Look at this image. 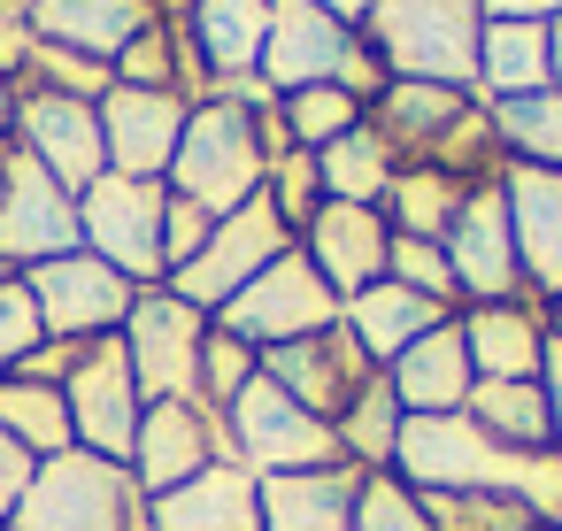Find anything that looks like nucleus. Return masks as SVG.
Masks as SVG:
<instances>
[{
	"label": "nucleus",
	"instance_id": "c85d7f7f",
	"mask_svg": "<svg viewBox=\"0 0 562 531\" xmlns=\"http://www.w3.org/2000/svg\"><path fill=\"white\" fill-rule=\"evenodd\" d=\"M462 416L485 431V439H501V447H554V416H547V385L539 377H477L470 385V400H462Z\"/></svg>",
	"mask_w": 562,
	"mask_h": 531
},
{
	"label": "nucleus",
	"instance_id": "58836bf2",
	"mask_svg": "<svg viewBox=\"0 0 562 531\" xmlns=\"http://www.w3.org/2000/svg\"><path fill=\"white\" fill-rule=\"evenodd\" d=\"M355 531H431V523H424L416 485H401L393 470H362V493H355Z\"/></svg>",
	"mask_w": 562,
	"mask_h": 531
},
{
	"label": "nucleus",
	"instance_id": "aec40b11",
	"mask_svg": "<svg viewBox=\"0 0 562 531\" xmlns=\"http://www.w3.org/2000/svg\"><path fill=\"white\" fill-rule=\"evenodd\" d=\"M147 531H262V477L216 454L201 477L147 500Z\"/></svg>",
	"mask_w": 562,
	"mask_h": 531
},
{
	"label": "nucleus",
	"instance_id": "09e8293b",
	"mask_svg": "<svg viewBox=\"0 0 562 531\" xmlns=\"http://www.w3.org/2000/svg\"><path fill=\"white\" fill-rule=\"evenodd\" d=\"M9 139H16V78L0 70V147H9Z\"/></svg>",
	"mask_w": 562,
	"mask_h": 531
},
{
	"label": "nucleus",
	"instance_id": "a18cd8bd",
	"mask_svg": "<svg viewBox=\"0 0 562 531\" xmlns=\"http://www.w3.org/2000/svg\"><path fill=\"white\" fill-rule=\"evenodd\" d=\"M24 477H32V454L0 431V523H9V508H16V493H24Z\"/></svg>",
	"mask_w": 562,
	"mask_h": 531
},
{
	"label": "nucleus",
	"instance_id": "49530a36",
	"mask_svg": "<svg viewBox=\"0 0 562 531\" xmlns=\"http://www.w3.org/2000/svg\"><path fill=\"white\" fill-rule=\"evenodd\" d=\"M539 385H547V416H554V454H562V339H547V362H539Z\"/></svg>",
	"mask_w": 562,
	"mask_h": 531
},
{
	"label": "nucleus",
	"instance_id": "4be33fe9",
	"mask_svg": "<svg viewBox=\"0 0 562 531\" xmlns=\"http://www.w3.org/2000/svg\"><path fill=\"white\" fill-rule=\"evenodd\" d=\"M385 385H393V400H401L408 416H454V408L470 400V385H477L470 347H462V324H454V316L431 324L408 354L385 362Z\"/></svg>",
	"mask_w": 562,
	"mask_h": 531
},
{
	"label": "nucleus",
	"instance_id": "f8f14e48",
	"mask_svg": "<svg viewBox=\"0 0 562 531\" xmlns=\"http://www.w3.org/2000/svg\"><path fill=\"white\" fill-rule=\"evenodd\" d=\"M24 285H32V301H40V324H47V339H109V331H124V316H132V301H139V285L124 278V270H109L101 255H55V262H40V270H24Z\"/></svg>",
	"mask_w": 562,
	"mask_h": 531
},
{
	"label": "nucleus",
	"instance_id": "423d86ee",
	"mask_svg": "<svg viewBox=\"0 0 562 531\" xmlns=\"http://www.w3.org/2000/svg\"><path fill=\"white\" fill-rule=\"evenodd\" d=\"M216 316H201L193 301H178L170 285H139L132 316H124V354L139 377V400H201V347H209Z\"/></svg>",
	"mask_w": 562,
	"mask_h": 531
},
{
	"label": "nucleus",
	"instance_id": "7c9ffc66",
	"mask_svg": "<svg viewBox=\"0 0 562 531\" xmlns=\"http://www.w3.org/2000/svg\"><path fill=\"white\" fill-rule=\"evenodd\" d=\"M462 193H470L462 178H447V170H431V162H401L378 208H385V224H393L401 239H447Z\"/></svg>",
	"mask_w": 562,
	"mask_h": 531
},
{
	"label": "nucleus",
	"instance_id": "b1692460",
	"mask_svg": "<svg viewBox=\"0 0 562 531\" xmlns=\"http://www.w3.org/2000/svg\"><path fill=\"white\" fill-rule=\"evenodd\" d=\"M477 109V93H462V86H424V78H385V93L370 101V124L385 132V147L401 155V162H424L462 116Z\"/></svg>",
	"mask_w": 562,
	"mask_h": 531
},
{
	"label": "nucleus",
	"instance_id": "f03ea898",
	"mask_svg": "<svg viewBox=\"0 0 562 531\" xmlns=\"http://www.w3.org/2000/svg\"><path fill=\"white\" fill-rule=\"evenodd\" d=\"M370 55L385 78H424V86H462L477 93V32L485 0H370Z\"/></svg>",
	"mask_w": 562,
	"mask_h": 531
},
{
	"label": "nucleus",
	"instance_id": "c756f323",
	"mask_svg": "<svg viewBox=\"0 0 562 531\" xmlns=\"http://www.w3.org/2000/svg\"><path fill=\"white\" fill-rule=\"evenodd\" d=\"M393 170H401V155L385 147V132L362 116L355 132H339L331 147H316V178H324V201H362V208H378L385 201V185H393Z\"/></svg>",
	"mask_w": 562,
	"mask_h": 531
},
{
	"label": "nucleus",
	"instance_id": "dca6fc26",
	"mask_svg": "<svg viewBox=\"0 0 562 531\" xmlns=\"http://www.w3.org/2000/svg\"><path fill=\"white\" fill-rule=\"evenodd\" d=\"M16 147L63 178L70 193H86L101 170H109V147H101V109L78 101V93H24L16 86Z\"/></svg>",
	"mask_w": 562,
	"mask_h": 531
},
{
	"label": "nucleus",
	"instance_id": "20e7f679",
	"mask_svg": "<svg viewBox=\"0 0 562 531\" xmlns=\"http://www.w3.org/2000/svg\"><path fill=\"white\" fill-rule=\"evenodd\" d=\"M224 454L232 462H247L255 477H301V470H331V462H347L339 454V431L324 423V416H308L278 377H247L239 385V400L224 408Z\"/></svg>",
	"mask_w": 562,
	"mask_h": 531
},
{
	"label": "nucleus",
	"instance_id": "79ce46f5",
	"mask_svg": "<svg viewBox=\"0 0 562 531\" xmlns=\"http://www.w3.org/2000/svg\"><path fill=\"white\" fill-rule=\"evenodd\" d=\"M40 339H47V324H40V301H32L24 270H9V278H0V377H16V362H24Z\"/></svg>",
	"mask_w": 562,
	"mask_h": 531
},
{
	"label": "nucleus",
	"instance_id": "1a4fd4ad",
	"mask_svg": "<svg viewBox=\"0 0 562 531\" xmlns=\"http://www.w3.org/2000/svg\"><path fill=\"white\" fill-rule=\"evenodd\" d=\"M78 193L63 178H47L16 139L0 147V262L9 270H40L55 255H78Z\"/></svg>",
	"mask_w": 562,
	"mask_h": 531
},
{
	"label": "nucleus",
	"instance_id": "72a5a7b5",
	"mask_svg": "<svg viewBox=\"0 0 562 531\" xmlns=\"http://www.w3.org/2000/svg\"><path fill=\"white\" fill-rule=\"evenodd\" d=\"M401 423H408V408L393 400V385H385V370L355 393V408L331 423L339 431V454L355 462V470H393V447H401Z\"/></svg>",
	"mask_w": 562,
	"mask_h": 531
},
{
	"label": "nucleus",
	"instance_id": "f704fd0d",
	"mask_svg": "<svg viewBox=\"0 0 562 531\" xmlns=\"http://www.w3.org/2000/svg\"><path fill=\"white\" fill-rule=\"evenodd\" d=\"M270 116H278V139H285V147H308V155H316V147H331L339 132H355L370 109H362L347 86H301V93H278Z\"/></svg>",
	"mask_w": 562,
	"mask_h": 531
},
{
	"label": "nucleus",
	"instance_id": "6e6d98bb",
	"mask_svg": "<svg viewBox=\"0 0 562 531\" xmlns=\"http://www.w3.org/2000/svg\"><path fill=\"white\" fill-rule=\"evenodd\" d=\"M24 9H32V0H24Z\"/></svg>",
	"mask_w": 562,
	"mask_h": 531
},
{
	"label": "nucleus",
	"instance_id": "f3484780",
	"mask_svg": "<svg viewBox=\"0 0 562 531\" xmlns=\"http://www.w3.org/2000/svg\"><path fill=\"white\" fill-rule=\"evenodd\" d=\"M262 377H278L308 416L339 423V416L355 408V393L378 377V362L355 347V331H347V324H331V331H308V339L270 347V354H262Z\"/></svg>",
	"mask_w": 562,
	"mask_h": 531
},
{
	"label": "nucleus",
	"instance_id": "0eeeda50",
	"mask_svg": "<svg viewBox=\"0 0 562 531\" xmlns=\"http://www.w3.org/2000/svg\"><path fill=\"white\" fill-rule=\"evenodd\" d=\"M285 247H293V224L270 208V193H255V201H239L232 216H216V224H209L201 255H193L186 270H170V293H178V301H193L201 316H216V308H224L239 285H255Z\"/></svg>",
	"mask_w": 562,
	"mask_h": 531
},
{
	"label": "nucleus",
	"instance_id": "393cba45",
	"mask_svg": "<svg viewBox=\"0 0 562 531\" xmlns=\"http://www.w3.org/2000/svg\"><path fill=\"white\" fill-rule=\"evenodd\" d=\"M147 24H155L147 0H32V32L47 47H70L93 63H116Z\"/></svg>",
	"mask_w": 562,
	"mask_h": 531
},
{
	"label": "nucleus",
	"instance_id": "864d4df0",
	"mask_svg": "<svg viewBox=\"0 0 562 531\" xmlns=\"http://www.w3.org/2000/svg\"><path fill=\"white\" fill-rule=\"evenodd\" d=\"M531 531H562V523H531Z\"/></svg>",
	"mask_w": 562,
	"mask_h": 531
},
{
	"label": "nucleus",
	"instance_id": "603ef678",
	"mask_svg": "<svg viewBox=\"0 0 562 531\" xmlns=\"http://www.w3.org/2000/svg\"><path fill=\"white\" fill-rule=\"evenodd\" d=\"M547 331H554V339H562V301H554V308H547Z\"/></svg>",
	"mask_w": 562,
	"mask_h": 531
},
{
	"label": "nucleus",
	"instance_id": "7ed1b4c3",
	"mask_svg": "<svg viewBox=\"0 0 562 531\" xmlns=\"http://www.w3.org/2000/svg\"><path fill=\"white\" fill-rule=\"evenodd\" d=\"M139 516H147V500L124 462L63 447V454L32 462V477L9 508V531H139Z\"/></svg>",
	"mask_w": 562,
	"mask_h": 531
},
{
	"label": "nucleus",
	"instance_id": "e433bc0d",
	"mask_svg": "<svg viewBox=\"0 0 562 531\" xmlns=\"http://www.w3.org/2000/svg\"><path fill=\"white\" fill-rule=\"evenodd\" d=\"M262 193H270V208L293 224V239H301V224L324 208V178H316V155L308 147H270V170H262Z\"/></svg>",
	"mask_w": 562,
	"mask_h": 531
},
{
	"label": "nucleus",
	"instance_id": "de8ad7c7",
	"mask_svg": "<svg viewBox=\"0 0 562 531\" xmlns=\"http://www.w3.org/2000/svg\"><path fill=\"white\" fill-rule=\"evenodd\" d=\"M485 16H524V24H547V16H562V0H485Z\"/></svg>",
	"mask_w": 562,
	"mask_h": 531
},
{
	"label": "nucleus",
	"instance_id": "473e14b6",
	"mask_svg": "<svg viewBox=\"0 0 562 531\" xmlns=\"http://www.w3.org/2000/svg\"><path fill=\"white\" fill-rule=\"evenodd\" d=\"M0 431H9L32 462L78 447L70 439V408H63V385H32V377H0Z\"/></svg>",
	"mask_w": 562,
	"mask_h": 531
},
{
	"label": "nucleus",
	"instance_id": "4d7b16f0",
	"mask_svg": "<svg viewBox=\"0 0 562 531\" xmlns=\"http://www.w3.org/2000/svg\"><path fill=\"white\" fill-rule=\"evenodd\" d=\"M0 531H9V523H0Z\"/></svg>",
	"mask_w": 562,
	"mask_h": 531
},
{
	"label": "nucleus",
	"instance_id": "a211bd4d",
	"mask_svg": "<svg viewBox=\"0 0 562 531\" xmlns=\"http://www.w3.org/2000/svg\"><path fill=\"white\" fill-rule=\"evenodd\" d=\"M501 201H508L524 293H531L539 308H554V301H562V170L501 162Z\"/></svg>",
	"mask_w": 562,
	"mask_h": 531
},
{
	"label": "nucleus",
	"instance_id": "c03bdc74",
	"mask_svg": "<svg viewBox=\"0 0 562 531\" xmlns=\"http://www.w3.org/2000/svg\"><path fill=\"white\" fill-rule=\"evenodd\" d=\"M78 354H86V339H40V347L16 362V377H32V385H63V377L78 370Z\"/></svg>",
	"mask_w": 562,
	"mask_h": 531
},
{
	"label": "nucleus",
	"instance_id": "5701e85b",
	"mask_svg": "<svg viewBox=\"0 0 562 531\" xmlns=\"http://www.w3.org/2000/svg\"><path fill=\"white\" fill-rule=\"evenodd\" d=\"M470 370L477 377H539L547 362V308L539 301H485V308H454Z\"/></svg>",
	"mask_w": 562,
	"mask_h": 531
},
{
	"label": "nucleus",
	"instance_id": "3c124183",
	"mask_svg": "<svg viewBox=\"0 0 562 531\" xmlns=\"http://www.w3.org/2000/svg\"><path fill=\"white\" fill-rule=\"evenodd\" d=\"M547 63H554V86H562V16H547Z\"/></svg>",
	"mask_w": 562,
	"mask_h": 531
},
{
	"label": "nucleus",
	"instance_id": "8fccbe9b",
	"mask_svg": "<svg viewBox=\"0 0 562 531\" xmlns=\"http://www.w3.org/2000/svg\"><path fill=\"white\" fill-rule=\"evenodd\" d=\"M316 9L339 16V24H362V16H370V0H316Z\"/></svg>",
	"mask_w": 562,
	"mask_h": 531
},
{
	"label": "nucleus",
	"instance_id": "c9c22d12",
	"mask_svg": "<svg viewBox=\"0 0 562 531\" xmlns=\"http://www.w3.org/2000/svg\"><path fill=\"white\" fill-rule=\"evenodd\" d=\"M431 531H531L539 516L516 508L508 493H416Z\"/></svg>",
	"mask_w": 562,
	"mask_h": 531
},
{
	"label": "nucleus",
	"instance_id": "ea45409f",
	"mask_svg": "<svg viewBox=\"0 0 562 531\" xmlns=\"http://www.w3.org/2000/svg\"><path fill=\"white\" fill-rule=\"evenodd\" d=\"M255 370H262V354H255L247 339H232V331H209V347H201V408H216V416H224Z\"/></svg>",
	"mask_w": 562,
	"mask_h": 531
},
{
	"label": "nucleus",
	"instance_id": "39448f33",
	"mask_svg": "<svg viewBox=\"0 0 562 531\" xmlns=\"http://www.w3.org/2000/svg\"><path fill=\"white\" fill-rule=\"evenodd\" d=\"M162 208H170L162 178H116V170H101L78 193V239H86V255H101L132 285H162L170 278V262H162Z\"/></svg>",
	"mask_w": 562,
	"mask_h": 531
},
{
	"label": "nucleus",
	"instance_id": "cd10ccee",
	"mask_svg": "<svg viewBox=\"0 0 562 531\" xmlns=\"http://www.w3.org/2000/svg\"><path fill=\"white\" fill-rule=\"evenodd\" d=\"M547 86H554L547 24L485 16V32H477V93H485V101H516V93H547Z\"/></svg>",
	"mask_w": 562,
	"mask_h": 531
},
{
	"label": "nucleus",
	"instance_id": "412c9836",
	"mask_svg": "<svg viewBox=\"0 0 562 531\" xmlns=\"http://www.w3.org/2000/svg\"><path fill=\"white\" fill-rule=\"evenodd\" d=\"M262 39H270V0H193L186 16V55L209 86L262 78Z\"/></svg>",
	"mask_w": 562,
	"mask_h": 531
},
{
	"label": "nucleus",
	"instance_id": "9b49d317",
	"mask_svg": "<svg viewBox=\"0 0 562 531\" xmlns=\"http://www.w3.org/2000/svg\"><path fill=\"white\" fill-rule=\"evenodd\" d=\"M447 270H454V293L462 308H485V301H531L524 293V270H516V231H508V201H501V178L470 185L454 224H447Z\"/></svg>",
	"mask_w": 562,
	"mask_h": 531
},
{
	"label": "nucleus",
	"instance_id": "ddd939ff",
	"mask_svg": "<svg viewBox=\"0 0 562 531\" xmlns=\"http://www.w3.org/2000/svg\"><path fill=\"white\" fill-rule=\"evenodd\" d=\"M362 55V32L324 16L316 0H270V39H262V86L301 93V86H339L347 63Z\"/></svg>",
	"mask_w": 562,
	"mask_h": 531
},
{
	"label": "nucleus",
	"instance_id": "2eb2a0df",
	"mask_svg": "<svg viewBox=\"0 0 562 531\" xmlns=\"http://www.w3.org/2000/svg\"><path fill=\"white\" fill-rule=\"evenodd\" d=\"M216 454H224V416H216V408H201V400H147L124 470H132L139 500H155V493L201 477Z\"/></svg>",
	"mask_w": 562,
	"mask_h": 531
},
{
	"label": "nucleus",
	"instance_id": "2f4dec72",
	"mask_svg": "<svg viewBox=\"0 0 562 531\" xmlns=\"http://www.w3.org/2000/svg\"><path fill=\"white\" fill-rule=\"evenodd\" d=\"M485 109H493V132H501V155L508 162L562 170V86L516 93V101H485Z\"/></svg>",
	"mask_w": 562,
	"mask_h": 531
},
{
	"label": "nucleus",
	"instance_id": "4c0bfd02",
	"mask_svg": "<svg viewBox=\"0 0 562 531\" xmlns=\"http://www.w3.org/2000/svg\"><path fill=\"white\" fill-rule=\"evenodd\" d=\"M385 278H393V285H408V293H424V301H439V308H462L454 270H447V247H439V239H401V231H393V247H385Z\"/></svg>",
	"mask_w": 562,
	"mask_h": 531
},
{
	"label": "nucleus",
	"instance_id": "6ab92c4d",
	"mask_svg": "<svg viewBox=\"0 0 562 531\" xmlns=\"http://www.w3.org/2000/svg\"><path fill=\"white\" fill-rule=\"evenodd\" d=\"M293 247L316 262V278H324L339 301H355L362 285H378V278H385L393 224H385V208H362V201H324V208L301 224V239H293Z\"/></svg>",
	"mask_w": 562,
	"mask_h": 531
},
{
	"label": "nucleus",
	"instance_id": "37998d69",
	"mask_svg": "<svg viewBox=\"0 0 562 531\" xmlns=\"http://www.w3.org/2000/svg\"><path fill=\"white\" fill-rule=\"evenodd\" d=\"M209 224H216V216H209L201 201H178V193H170V208H162V262H170V270H186V262L201 255ZM162 285H170V278H162Z\"/></svg>",
	"mask_w": 562,
	"mask_h": 531
},
{
	"label": "nucleus",
	"instance_id": "bb28decb",
	"mask_svg": "<svg viewBox=\"0 0 562 531\" xmlns=\"http://www.w3.org/2000/svg\"><path fill=\"white\" fill-rule=\"evenodd\" d=\"M355 493H362L355 462L262 477V531H355Z\"/></svg>",
	"mask_w": 562,
	"mask_h": 531
},
{
	"label": "nucleus",
	"instance_id": "4468645a",
	"mask_svg": "<svg viewBox=\"0 0 562 531\" xmlns=\"http://www.w3.org/2000/svg\"><path fill=\"white\" fill-rule=\"evenodd\" d=\"M93 109H101V147H109V170H116V178H170V155H178L186 116H193L186 93H162V86H109Z\"/></svg>",
	"mask_w": 562,
	"mask_h": 531
},
{
	"label": "nucleus",
	"instance_id": "a878e982",
	"mask_svg": "<svg viewBox=\"0 0 562 531\" xmlns=\"http://www.w3.org/2000/svg\"><path fill=\"white\" fill-rule=\"evenodd\" d=\"M454 308H439V301H424V293H408V285H393V278H378V285H362L355 301H339V324L355 331V347L385 370L393 354H408L431 324H447Z\"/></svg>",
	"mask_w": 562,
	"mask_h": 531
},
{
	"label": "nucleus",
	"instance_id": "a19ab883",
	"mask_svg": "<svg viewBox=\"0 0 562 531\" xmlns=\"http://www.w3.org/2000/svg\"><path fill=\"white\" fill-rule=\"evenodd\" d=\"M109 70H116V86H162V93H178V70H193V55H186V47H170V32H155V24H147V32H139ZM193 78H201V70H193Z\"/></svg>",
	"mask_w": 562,
	"mask_h": 531
},
{
	"label": "nucleus",
	"instance_id": "6e6552de",
	"mask_svg": "<svg viewBox=\"0 0 562 531\" xmlns=\"http://www.w3.org/2000/svg\"><path fill=\"white\" fill-rule=\"evenodd\" d=\"M339 324V293L316 278V262L301 247H285L255 285H239L224 308H216V331L247 339L255 354L285 347V339H308V331H331Z\"/></svg>",
	"mask_w": 562,
	"mask_h": 531
},
{
	"label": "nucleus",
	"instance_id": "9d476101",
	"mask_svg": "<svg viewBox=\"0 0 562 531\" xmlns=\"http://www.w3.org/2000/svg\"><path fill=\"white\" fill-rule=\"evenodd\" d=\"M63 408H70V439L86 454H109V462H132V439H139V377H132V354L124 339H86L78 370L63 377Z\"/></svg>",
	"mask_w": 562,
	"mask_h": 531
},
{
	"label": "nucleus",
	"instance_id": "f257e3e1",
	"mask_svg": "<svg viewBox=\"0 0 562 531\" xmlns=\"http://www.w3.org/2000/svg\"><path fill=\"white\" fill-rule=\"evenodd\" d=\"M278 109V101H270ZM270 109H247V101H201L186 116V139L170 155V193L178 201H201L209 216H232L239 201L262 193V170H270V147L278 139V116Z\"/></svg>",
	"mask_w": 562,
	"mask_h": 531
},
{
	"label": "nucleus",
	"instance_id": "5fc2aeb1",
	"mask_svg": "<svg viewBox=\"0 0 562 531\" xmlns=\"http://www.w3.org/2000/svg\"><path fill=\"white\" fill-rule=\"evenodd\" d=\"M139 531H147V516H139Z\"/></svg>",
	"mask_w": 562,
	"mask_h": 531
}]
</instances>
